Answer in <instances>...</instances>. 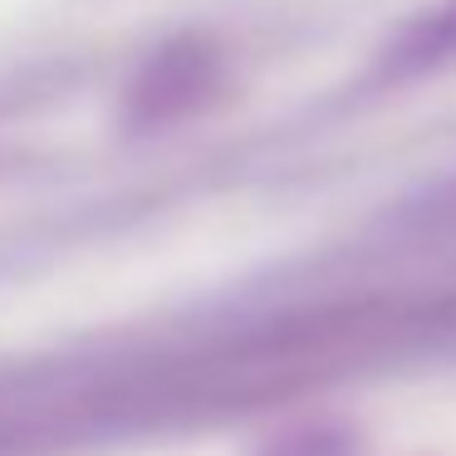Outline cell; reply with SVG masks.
I'll use <instances>...</instances> for the list:
<instances>
[{"label": "cell", "instance_id": "obj_1", "mask_svg": "<svg viewBox=\"0 0 456 456\" xmlns=\"http://www.w3.org/2000/svg\"><path fill=\"white\" fill-rule=\"evenodd\" d=\"M226 89V54L211 35H172L133 69L118 99V128L128 138L182 128L187 118L207 113Z\"/></svg>", "mask_w": 456, "mask_h": 456}, {"label": "cell", "instance_id": "obj_3", "mask_svg": "<svg viewBox=\"0 0 456 456\" xmlns=\"http://www.w3.org/2000/svg\"><path fill=\"white\" fill-rule=\"evenodd\" d=\"M354 442L338 427H299V432H285L280 442H270L265 456H348Z\"/></svg>", "mask_w": 456, "mask_h": 456}, {"label": "cell", "instance_id": "obj_2", "mask_svg": "<svg viewBox=\"0 0 456 456\" xmlns=\"http://www.w3.org/2000/svg\"><path fill=\"white\" fill-rule=\"evenodd\" d=\"M446 60H456V0H442V5L417 15L412 25H403V35L383 50V74L412 79V74H427Z\"/></svg>", "mask_w": 456, "mask_h": 456}]
</instances>
